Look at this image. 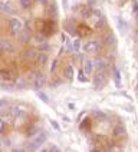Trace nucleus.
Listing matches in <instances>:
<instances>
[{"mask_svg": "<svg viewBox=\"0 0 138 152\" xmlns=\"http://www.w3.org/2000/svg\"><path fill=\"white\" fill-rule=\"evenodd\" d=\"M0 152H3V151H1V149H0Z\"/></svg>", "mask_w": 138, "mask_h": 152, "instance_id": "obj_49", "label": "nucleus"}, {"mask_svg": "<svg viewBox=\"0 0 138 152\" xmlns=\"http://www.w3.org/2000/svg\"><path fill=\"white\" fill-rule=\"evenodd\" d=\"M9 29H10V33L17 34L23 30V23L17 17H10L9 19Z\"/></svg>", "mask_w": 138, "mask_h": 152, "instance_id": "obj_3", "label": "nucleus"}, {"mask_svg": "<svg viewBox=\"0 0 138 152\" xmlns=\"http://www.w3.org/2000/svg\"><path fill=\"white\" fill-rule=\"evenodd\" d=\"M76 29H79V30H76V34H79L81 37L88 36V34H91V32H92V29H91V27H88V26H85V25H79Z\"/></svg>", "mask_w": 138, "mask_h": 152, "instance_id": "obj_18", "label": "nucleus"}, {"mask_svg": "<svg viewBox=\"0 0 138 152\" xmlns=\"http://www.w3.org/2000/svg\"><path fill=\"white\" fill-rule=\"evenodd\" d=\"M33 40L36 43H39V45H40V43H45V42H48V40H46V36H45V34L42 33V32H40V33H34V36H33Z\"/></svg>", "mask_w": 138, "mask_h": 152, "instance_id": "obj_26", "label": "nucleus"}, {"mask_svg": "<svg viewBox=\"0 0 138 152\" xmlns=\"http://www.w3.org/2000/svg\"><path fill=\"white\" fill-rule=\"evenodd\" d=\"M39 52L33 49V48H29V49H25L22 52V58L26 60H36V56H37Z\"/></svg>", "mask_w": 138, "mask_h": 152, "instance_id": "obj_8", "label": "nucleus"}, {"mask_svg": "<svg viewBox=\"0 0 138 152\" xmlns=\"http://www.w3.org/2000/svg\"><path fill=\"white\" fill-rule=\"evenodd\" d=\"M137 10H138V3L134 1V12H137Z\"/></svg>", "mask_w": 138, "mask_h": 152, "instance_id": "obj_42", "label": "nucleus"}, {"mask_svg": "<svg viewBox=\"0 0 138 152\" xmlns=\"http://www.w3.org/2000/svg\"><path fill=\"white\" fill-rule=\"evenodd\" d=\"M10 152H26V151L23 149V148H12Z\"/></svg>", "mask_w": 138, "mask_h": 152, "instance_id": "obj_41", "label": "nucleus"}, {"mask_svg": "<svg viewBox=\"0 0 138 152\" xmlns=\"http://www.w3.org/2000/svg\"><path fill=\"white\" fill-rule=\"evenodd\" d=\"M92 116H94L96 121L102 122V121L106 119V113H104V112H101V110H94V112H92Z\"/></svg>", "mask_w": 138, "mask_h": 152, "instance_id": "obj_25", "label": "nucleus"}, {"mask_svg": "<svg viewBox=\"0 0 138 152\" xmlns=\"http://www.w3.org/2000/svg\"><path fill=\"white\" fill-rule=\"evenodd\" d=\"M48 62H49V55L48 53H37V56H36V63L37 65L45 66Z\"/></svg>", "mask_w": 138, "mask_h": 152, "instance_id": "obj_17", "label": "nucleus"}, {"mask_svg": "<svg viewBox=\"0 0 138 152\" xmlns=\"http://www.w3.org/2000/svg\"><path fill=\"white\" fill-rule=\"evenodd\" d=\"M7 103H9V101H6V99H1V101H0V109H3L4 106H7Z\"/></svg>", "mask_w": 138, "mask_h": 152, "instance_id": "obj_40", "label": "nucleus"}, {"mask_svg": "<svg viewBox=\"0 0 138 152\" xmlns=\"http://www.w3.org/2000/svg\"><path fill=\"white\" fill-rule=\"evenodd\" d=\"M45 85H46V79H45V76H40V77L34 79L33 82H32V88L37 92V91H40V89H42Z\"/></svg>", "mask_w": 138, "mask_h": 152, "instance_id": "obj_15", "label": "nucleus"}, {"mask_svg": "<svg viewBox=\"0 0 138 152\" xmlns=\"http://www.w3.org/2000/svg\"><path fill=\"white\" fill-rule=\"evenodd\" d=\"M105 82H106V76H105V72H102V70L96 72L94 75V77H92V83H94V88L96 91L102 89L105 86Z\"/></svg>", "mask_w": 138, "mask_h": 152, "instance_id": "obj_2", "label": "nucleus"}, {"mask_svg": "<svg viewBox=\"0 0 138 152\" xmlns=\"http://www.w3.org/2000/svg\"><path fill=\"white\" fill-rule=\"evenodd\" d=\"M33 4V0H20V7L22 9H30Z\"/></svg>", "mask_w": 138, "mask_h": 152, "instance_id": "obj_32", "label": "nucleus"}, {"mask_svg": "<svg viewBox=\"0 0 138 152\" xmlns=\"http://www.w3.org/2000/svg\"><path fill=\"white\" fill-rule=\"evenodd\" d=\"M0 77L4 80V82H13L16 80V72L12 68H3L0 69Z\"/></svg>", "mask_w": 138, "mask_h": 152, "instance_id": "obj_4", "label": "nucleus"}, {"mask_svg": "<svg viewBox=\"0 0 138 152\" xmlns=\"http://www.w3.org/2000/svg\"><path fill=\"white\" fill-rule=\"evenodd\" d=\"M56 66H58V59H55L52 62V66H51V72L52 73H55V70H56Z\"/></svg>", "mask_w": 138, "mask_h": 152, "instance_id": "obj_37", "label": "nucleus"}, {"mask_svg": "<svg viewBox=\"0 0 138 152\" xmlns=\"http://www.w3.org/2000/svg\"><path fill=\"white\" fill-rule=\"evenodd\" d=\"M3 53H4V52L1 50V49H0V56H1V55H3Z\"/></svg>", "mask_w": 138, "mask_h": 152, "instance_id": "obj_46", "label": "nucleus"}, {"mask_svg": "<svg viewBox=\"0 0 138 152\" xmlns=\"http://www.w3.org/2000/svg\"><path fill=\"white\" fill-rule=\"evenodd\" d=\"M65 32L69 33L70 36H75V34H76V27L73 26V20H68V22L65 23Z\"/></svg>", "mask_w": 138, "mask_h": 152, "instance_id": "obj_19", "label": "nucleus"}, {"mask_svg": "<svg viewBox=\"0 0 138 152\" xmlns=\"http://www.w3.org/2000/svg\"><path fill=\"white\" fill-rule=\"evenodd\" d=\"M72 49H73L75 53H79V50H81V40H79V39L72 42Z\"/></svg>", "mask_w": 138, "mask_h": 152, "instance_id": "obj_33", "label": "nucleus"}, {"mask_svg": "<svg viewBox=\"0 0 138 152\" xmlns=\"http://www.w3.org/2000/svg\"><path fill=\"white\" fill-rule=\"evenodd\" d=\"M63 76L69 79V80H72V77H73V66L72 65H66L65 69H63Z\"/></svg>", "mask_w": 138, "mask_h": 152, "instance_id": "obj_21", "label": "nucleus"}, {"mask_svg": "<svg viewBox=\"0 0 138 152\" xmlns=\"http://www.w3.org/2000/svg\"><path fill=\"white\" fill-rule=\"evenodd\" d=\"M4 128H6V122H4V119L0 118V134L4 131Z\"/></svg>", "mask_w": 138, "mask_h": 152, "instance_id": "obj_38", "label": "nucleus"}, {"mask_svg": "<svg viewBox=\"0 0 138 152\" xmlns=\"http://www.w3.org/2000/svg\"><path fill=\"white\" fill-rule=\"evenodd\" d=\"M26 110L23 106H20V105H15V106H12L10 109H9V115H10V118L13 119H22L25 116Z\"/></svg>", "mask_w": 138, "mask_h": 152, "instance_id": "obj_6", "label": "nucleus"}, {"mask_svg": "<svg viewBox=\"0 0 138 152\" xmlns=\"http://www.w3.org/2000/svg\"><path fill=\"white\" fill-rule=\"evenodd\" d=\"M36 50L39 52V53H48V52L51 50V45L48 42H45V43H40L39 46H37V49Z\"/></svg>", "mask_w": 138, "mask_h": 152, "instance_id": "obj_23", "label": "nucleus"}, {"mask_svg": "<svg viewBox=\"0 0 138 152\" xmlns=\"http://www.w3.org/2000/svg\"><path fill=\"white\" fill-rule=\"evenodd\" d=\"M0 149H1V141H0Z\"/></svg>", "mask_w": 138, "mask_h": 152, "instance_id": "obj_48", "label": "nucleus"}, {"mask_svg": "<svg viewBox=\"0 0 138 152\" xmlns=\"http://www.w3.org/2000/svg\"><path fill=\"white\" fill-rule=\"evenodd\" d=\"M17 39H19V42L20 43H29L30 40H32V34L29 33L27 30H22L20 33H17Z\"/></svg>", "mask_w": 138, "mask_h": 152, "instance_id": "obj_14", "label": "nucleus"}, {"mask_svg": "<svg viewBox=\"0 0 138 152\" xmlns=\"http://www.w3.org/2000/svg\"><path fill=\"white\" fill-rule=\"evenodd\" d=\"M78 80L79 82H88V79H86V76L82 69H79V72H78Z\"/></svg>", "mask_w": 138, "mask_h": 152, "instance_id": "obj_34", "label": "nucleus"}, {"mask_svg": "<svg viewBox=\"0 0 138 152\" xmlns=\"http://www.w3.org/2000/svg\"><path fill=\"white\" fill-rule=\"evenodd\" d=\"M55 27H56V25H55L53 20H45V22H43V26H42V33L48 37L49 34L55 33Z\"/></svg>", "mask_w": 138, "mask_h": 152, "instance_id": "obj_7", "label": "nucleus"}, {"mask_svg": "<svg viewBox=\"0 0 138 152\" xmlns=\"http://www.w3.org/2000/svg\"><path fill=\"white\" fill-rule=\"evenodd\" d=\"M114 82H115V86L117 88H121V72L118 68L114 66Z\"/></svg>", "mask_w": 138, "mask_h": 152, "instance_id": "obj_22", "label": "nucleus"}, {"mask_svg": "<svg viewBox=\"0 0 138 152\" xmlns=\"http://www.w3.org/2000/svg\"><path fill=\"white\" fill-rule=\"evenodd\" d=\"M94 66L98 72H99V70H105V69H106V59L102 58V56H98V58L94 60Z\"/></svg>", "mask_w": 138, "mask_h": 152, "instance_id": "obj_11", "label": "nucleus"}, {"mask_svg": "<svg viewBox=\"0 0 138 152\" xmlns=\"http://www.w3.org/2000/svg\"><path fill=\"white\" fill-rule=\"evenodd\" d=\"M135 89H137V91H138V83H137V86H135Z\"/></svg>", "mask_w": 138, "mask_h": 152, "instance_id": "obj_47", "label": "nucleus"}, {"mask_svg": "<svg viewBox=\"0 0 138 152\" xmlns=\"http://www.w3.org/2000/svg\"><path fill=\"white\" fill-rule=\"evenodd\" d=\"M63 42L66 43V50H68L69 53H72V52H73V49H72V40H69V39H65Z\"/></svg>", "mask_w": 138, "mask_h": 152, "instance_id": "obj_35", "label": "nucleus"}, {"mask_svg": "<svg viewBox=\"0 0 138 152\" xmlns=\"http://www.w3.org/2000/svg\"><path fill=\"white\" fill-rule=\"evenodd\" d=\"M48 10H49V13H51V16H58V6H56V3H53L52 1L51 4L48 6Z\"/></svg>", "mask_w": 138, "mask_h": 152, "instance_id": "obj_27", "label": "nucleus"}, {"mask_svg": "<svg viewBox=\"0 0 138 152\" xmlns=\"http://www.w3.org/2000/svg\"><path fill=\"white\" fill-rule=\"evenodd\" d=\"M94 69H95V66H94V60L92 59H86V60H84V73H86V75H92V72H94Z\"/></svg>", "mask_w": 138, "mask_h": 152, "instance_id": "obj_13", "label": "nucleus"}, {"mask_svg": "<svg viewBox=\"0 0 138 152\" xmlns=\"http://www.w3.org/2000/svg\"><path fill=\"white\" fill-rule=\"evenodd\" d=\"M39 132H40V128L37 126V125H33V124H32L30 126L26 129V136H27V138H34Z\"/></svg>", "mask_w": 138, "mask_h": 152, "instance_id": "obj_16", "label": "nucleus"}, {"mask_svg": "<svg viewBox=\"0 0 138 152\" xmlns=\"http://www.w3.org/2000/svg\"><path fill=\"white\" fill-rule=\"evenodd\" d=\"M15 86L17 89H22V88H26V79L25 77H16V82H15Z\"/></svg>", "mask_w": 138, "mask_h": 152, "instance_id": "obj_29", "label": "nucleus"}, {"mask_svg": "<svg viewBox=\"0 0 138 152\" xmlns=\"http://www.w3.org/2000/svg\"><path fill=\"white\" fill-rule=\"evenodd\" d=\"M62 1H63V6H65V7H68V0H62Z\"/></svg>", "mask_w": 138, "mask_h": 152, "instance_id": "obj_44", "label": "nucleus"}, {"mask_svg": "<svg viewBox=\"0 0 138 152\" xmlns=\"http://www.w3.org/2000/svg\"><path fill=\"white\" fill-rule=\"evenodd\" d=\"M36 96H37L43 103H49V96H48L45 92H42V91H37V92H36Z\"/></svg>", "mask_w": 138, "mask_h": 152, "instance_id": "obj_28", "label": "nucleus"}, {"mask_svg": "<svg viewBox=\"0 0 138 152\" xmlns=\"http://www.w3.org/2000/svg\"><path fill=\"white\" fill-rule=\"evenodd\" d=\"M0 49H1L3 52H7V53L15 52V48H13L12 42L7 40V39H0Z\"/></svg>", "mask_w": 138, "mask_h": 152, "instance_id": "obj_9", "label": "nucleus"}, {"mask_svg": "<svg viewBox=\"0 0 138 152\" xmlns=\"http://www.w3.org/2000/svg\"><path fill=\"white\" fill-rule=\"evenodd\" d=\"M46 139H48V134H46L45 131H40V132L34 136L30 142H27L26 149H27L29 152H34V151H37V149H40L42 145L46 142Z\"/></svg>", "mask_w": 138, "mask_h": 152, "instance_id": "obj_1", "label": "nucleus"}, {"mask_svg": "<svg viewBox=\"0 0 138 152\" xmlns=\"http://www.w3.org/2000/svg\"><path fill=\"white\" fill-rule=\"evenodd\" d=\"M117 22H118V29H120V32L121 33H125V29H128L127 22H124V19H122L121 16L117 19Z\"/></svg>", "mask_w": 138, "mask_h": 152, "instance_id": "obj_24", "label": "nucleus"}, {"mask_svg": "<svg viewBox=\"0 0 138 152\" xmlns=\"http://www.w3.org/2000/svg\"><path fill=\"white\" fill-rule=\"evenodd\" d=\"M0 88L4 89V91H13V89H15V83H13V82H1V83H0Z\"/></svg>", "mask_w": 138, "mask_h": 152, "instance_id": "obj_30", "label": "nucleus"}, {"mask_svg": "<svg viewBox=\"0 0 138 152\" xmlns=\"http://www.w3.org/2000/svg\"><path fill=\"white\" fill-rule=\"evenodd\" d=\"M49 124L52 125V128L55 129V131H60V126H59V124L56 122V121H53V119H49Z\"/></svg>", "mask_w": 138, "mask_h": 152, "instance_id": "obj_36", "label": "nucleus"}, {"mask_svg": "<svg viewBox=\"0 0 138 152\" xmlns=\"http://www.w3.org/2000/svg\"><path fill=\"white\" fill-rule=\"evenodd\" d=\"M42 75V72L40 70H37V69H34V70H30V73H29V79H32V82H33L34 79H37V77H40Z\"/></svg>", "mask_w": 138, "mask_h": 152, "instance_id": "obj_31", "label": "nucleus"}, {"mask_svg": "<svg viewBox=\"0 0 138 152\" xmlns=\"http://www.w3.org/2000/svg\"><path fill=\"white\" fill-rule=\"evenodd\" d=\"M0 12H3V13H6V15H12L15 10H13L12 3H10L9 0H3V1H0Z\"/></svg>", "mask_w": 138, "mask_h": 152, "instance_id": "obj_12", "label": "nucleus"}, {"mask_svg": "<svg viewBox=\"0 0 138 152\" xmlns=\"http://www.w3.org/2000/svg\"><path fill=\"white\" fill-rule=\"evenodd\" d=\"M125 132H127L125 126H124L122 124H118V125H115L114 129H112V136H114V138H121V136L125 135Z\"/></svg>", "mask_w": 138, "mask_h": 152, "instance_id": "obj_10", "label": "nucleus"}, {"mask_svg": "<svg viewBox=\"0 0 138 152\" xmlns=\"http://www.w3.org/2000/svg\"><path fill=\"white\" fill-rule=\"evenodd\" d=\"M104 43H105L106 46H115V45H117V37H115V34L108 33L105 36V39H104Z\"/></svg>", "mask_w": 138, "mask_h": 152, "instance_id": "obj_20", "label": "nucleus"}, {"mask_svg": "<svg viewBox=\"0 0 138 152\" xmlns=\"http://www.w3.org/2000/svg\"><path fill=\"white\" fill-rule=\"evenodd\" d=\"M49 152H62V151H60L59 146H56V145H52L51 148H49Z\"/></svg>", "mask_w": 138, "mask_h": 152, "instance_id": "obj_39", "label": "nucleus"}, {"mask_svg": "<svg viewBox=\"0 0 138 152\" xmlns=\"http://www.w3.org/2000/svg\"><path fill=\"white\" fill-rule=\"evenodd\" d=\"M39 152H49V148H42Z\"/></svg>", "mask_w": 138, "mask_h": 152, "instance_id": "obj_43", "label": "nucleus"}, {"mask_svg": "<svg viewBox=\"0 0 138 152\" xmlns=\"http://www.w3.org/2000/svg\"><path fill=\"white\" fill-rule=\"evenodd\" d=\"M37 1H40L42 4H46V3H48V0H37Z\"/></svg>", "mask_w": 138, "mask_h": 152, "instance_id": "obj_45", "label": "nucleus"}, {"mask_svg": "<svg viewBox=\"0 0 138 152\" xmlns=\"http://www.w3.org/2000/svg\"><path fill=\"white\" fill-rule=\"evenodd\" d=\"M99 49H101V43H99V40H96V39L88 40V42L84 45L85 53H96Z\"/></svg>", "mask_w": 138, "mask_h": 152, "instance_id": "obj_5", "label": "nucleus"}]
</instances>
